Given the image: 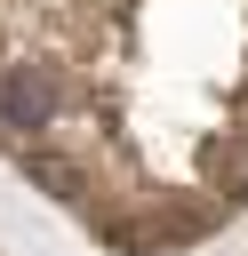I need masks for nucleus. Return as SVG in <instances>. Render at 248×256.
<instances>
[{"instance_id": "nucleus-1", "label": "nucleus", "mask_w": 248, "mask_h": 256, "mask_svg": "<svg viewBox=\"0 0 248 256\" xmlns=\"http://www.w3.org/2000/svg\"><path fill=\"white\" fill-rule=\"evenodd\" d=\"M56 80L40 72V64H8V80H0V128H16V136H40L48 120H56Z\"/></svg>"}]
</instances>
